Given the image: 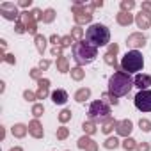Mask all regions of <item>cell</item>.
Listing matches in <instances>:
<instances>
[{"label": "cell", "instance_id": "cell-1", "mask_svg": "<svg viewBox=\"0 0 151 151\" xmlns=\"http://www.w3.org/2000/svg\"><path fill=\"white\" fill-rule=\"evenodd\" d=\"M133 87V78L124 71H116L109 78V93L116 98L126 96Z\"/></svg>", "mask_w": 151, "mask_h": 151}, {"label": "cell", "instance_id": "cell-2", "mask_svg": "<svg viewBox=\"0 0 151 151\" xmlns=\"http://www.w3.org/2000/svg\"><path fill=\"white\" fill-rule=\"evenodd\" d=\"M96 57H98V48L93 46L91 43L78 41V43H75V45H73V59L77 60L78 66L91 64Z\"/></svg>", "mask_w": 151, "mask_h": 151}, {"label": "cell", "instance_id": "cell-3", "mask_svg": "<svg viewBox=\"0 0 151 151\" xmlns=\"http://www.w3.org/2000/svg\"><path fill=\"white\" fill-rule=\"evenodd\" d=\"M86 39H87V43H91L93 46H105V45H109V41H110V32H109V29L105 27V25H101V23H93L87 30H86Z\"/></svg>", "mask_w": 151, "mask_h": 151}, {"label": "cell", "instance_id": "cell-4", "mask_svg": "<svg viewBox=\"0 0 151 151\" xmlns=\"http://www.w3.org/2000/svg\"><path fill=\"white\" fill-rule=\"evenodd\" d=\"M144 66V59H142V53L139 50H132V52H126V55L121 59V71L124 73H137L140 71Z\"/></svg>", "mask_w": 151, "mask_h": 151}, {"label": "cell", "instance_id": "cell-5", "mask_svg": "<svg viewBox=\"0 0 151 151\" xmlns=\"http://www.w3.org/2000/svg\"><path fill=\"white\" fill-rule=\"evenodd\" d=\"M89 117L93 123H103L107 117H110V107L103 101V100H98V101H93L91 107H89Z\"/></svg>", "mask_w": 151, "mask_h": 151}, {"label": "cell", "instance_id": "cell-6", "mask_svg": "<svg viewBox=\"0 0 151 151\" xmlns=\"http://www.w3.org/2000/svg\"><path fill=\"white\" fill-rule=\"evenodd\" d=\"M93 6H86L84 2H75L73 4V18L77 22V25H86V23H91L93 20Z\"/></svg>", "mask_w": 151, "mask_h": 151}, {"label": "cell", "instance_id": "cell-7", "mask_svg": "<svg viewBox=\"0 0 151 151\" xmlns=\"http://www.w3.org/2000/svg\"><path fill=\"white\" fill-rule=\"evenodd\" d=\"M133 103L140 112H151V91H139V94L133 98Z\"/></svg>", "mask_w": 151, "mask_h": 151}, {"label": "cell", "instance_id": "cell-8", "mask_svg": "<svg viewBox=\"0 0 151 151\" xmlns=\"http://www.w3.org/2000/svg\"><path fill=\"white\" fill-rule=\"evenodd\" d=\"M0 14L6 20H14V22H18L20 16H22V13H18V7L13 2H2L0 4Z\"/></svg>", "mask_w": 151, "mask_h": 151}, {"label": "cell", "instance_id": "cell-9", "mask_svg": "<svg viewBox=\"0 0 151 151\" xmlns=\"http://www.w3.org/2000/svg\"><path fill=\"white\" fill-rule=\"evenodd\" d=\"M22 22L25 23L27 32H30V34L37 36V20H36V16L32 14V11H30V13H29V11L22 13Z\"/></svg>", "mask_w": 151, "mask_h": 151}, {"label": "cell", "instance_id": "cell-10", "mask_svg": "<svg viewBox=\"0 0 151 151\" xmlns=\"http://www.w3.org/2000/svg\"><path fill=\"white\" fill-rule=\"evenodd\" d=\"M126 45H128V46H132L133 50L142 48V46L146 45V36H144L142 32H133V34H130V36H128Z\"/></svg>", "mask_w": 151, "mask_h": 151}, {"label": "cell", "instance_id": "cell-11", "mask_svg": "<svg viewBox=\"0 0 151 151\" xmlns=\"http://www.w3.org/2000/svg\"><path fill=\"white\" fill-rule=\"evenodd\" d=\"M117 52H119V46L114 43V45H109V50H107V53L103 55V59H105V62L109 64V66H112L114 69H117L119 66H117V60H116V55H117ZM119 71V69H117Z\"/></svg>", "mask_w": 151, "mask_h": 151}, {"label": "cell", "instance_id": "cell-12", "mask_svg": "<svg viewBox=\"0 0 151 151\" xmlns=\"http://www.w3.org/2000/svg\"><path fill=\"white\" fill-rule=\"evenodd\" d=\"M132 130H133V124H132L130 119L117 121V124H116V132H117V135H121V137H128V135L132 133Z\"/></svg>", "mask_w": 151, "mask_h": 151}, {"label": "cell", "instance_id": "cell-13", "mask_svg": "<svg viewBox=\"0 0 151 151\" xmlns=\"http://www.w3.org/2000/svg\"><path fill=\"white\" fill-rule=\"evenodd\" d=\"M133 86H135L137 89H140V91H146V89L151 86V77H149V75H142V73H139L137 77L133 78Z\"/></svg>", "mask_w": 151, "mask_h": 151}, {"label": "cell", "instance_id": "cell-14", "mask_svg": "<svg viewBox=\"0 0 151 151\" xmlns=\"http://www.w3.org/2000/svg\"><path fill=\"white\" fill-rule=\"evenodd\" d=\"M48 89H50V80H48V78L37 80V91H36L37 100H45V98L48 96Z\"/></svg>", "mask_w": 151, "mask_h": 151}, {"label": "cell", "instance_id": "cell-15", "mask_svg": "<svg viewBox=\"0 0 151 151\" xmlns=\"http://www.w3.org/2000/svg\"><path fill=\"white\" fill-rule=\"evenodd\" d=\"M78 147L86 149V151H98V144L91 137H87V135H84V137L78 139Z\"/></svg>", "mask_w": 151, "mask_h": 151}, {"label": "cell", "instance_id": "cell-16", "mask_svg": "<svg viewBox=\"0 0 151 151\" xmlns=\"http://www.w3.org/2000/svg\"><path fill=\"white\" fill-rule=\"evenodd\" d=\"M135 23H137V27L139 29H149L151 27V14H147V13H139L137 16H135Z\"/></svg>", "mask_w": 151, "mask_h": 151}, {"label": "cell", "instance_id": "cell-17", "mask_svg": "<svg viewBox=\"0 0 151 151\" xmlns=\"http://www.w3.org/2000/svg\"><path fill=\"white\" fill-rule=\"evenodd\" d=\"M29 133H30L32 137H36V139H43L45 132H43V126H41V123H39L37 119L30 121V124H29Z\"/></svg>", "mask_w": 151, "mask_h": 151}, {"label": "cell", "instance_id": "cell-18", "mask_svg": "<svg viewBox=\"0 0 151 151\" xmlns=\"http://www.w3.org/2000/svg\"><path fill=\"white\" fill-rule=\"evenodd\" d=\"M52 101L57 103V105H64V103L68 101V93H66L64 89H57V91H53V93H52Z\"/></svg>", "mask_w": 151, "mask_h": 151}, {"label": "cell", "instance_id": "cell-19", "mask_svg": "<svg viewBox=\"0 0 151 151\" xmlns=\"http://www.w3.org/2000/svg\"><path fill=\"white\" fill-rule=\"evenodd\" d=\"M116 20H117V23H119V25H123V27H128L132 22H135L133 14H130V13H123V11L116 16Z\"/></svg>", "mask_w": 151, "mask_h": 151}, {"label": "cell", "instance_id": "cell-20", "mask_svg": "<svg viewBox=\"0 0 151 151\" xmlns=\"http://www.w3.org/2000/svg\"><path fill=\"white\" fill-rule=\"evenodd\" d=\"M116 124H117V121H116L114 117H107V119L101 123V132H103V133H110V132L116 128Z\"/></svg>", "mask_w": 151, "mask_h": 151}, {"label": "cell", "instance_id": "cell-21", "mask_svg": "<svg viewBox=\"0 0 151 151\" xmlns=\"http://www.w3.org/2000/svg\"><path fill=\"white\" fill-rule=\"evenodd\" d=\"M34 43H36L37 52L43 55V53H45V50H46V37H45V36H41V34H37V36L34 37Z\"/></svg>", "mask_w": 151, "mask_h": 151}, {"label": "cell", "instance_id": "cell-22", "mask_svg": "<svg viewBox=\"0 0 151 151\" xmlns=\"http://www.w3.org/2000/svg\"><path fill=\"white\" fill-rule=\"evenodd\" d=\"M89 96H91V91L87 87H82V89H78L77 93H75V100H77L78 103H84Z\"/></svg>", "mask_w": 151, "mask_h": 151}, {"label": "cell", "instance_id": "cell-23", "mask_svg": "<svg viewBox=\"0 0 151 151\" xmlns=\"http://www.w3.org/2000/svg\"><path fill=\"white\" fill-rule=\"evenodd\" d=\"M27 132H29V126H25V124H14V126H13V135L18 137V139L25 137Z\"/></svg>", "mask_w": 151, "mask_h": 151}, {"label": "cell", "instance_id": "cell-24", "mask_svg": "<svg viewBox=\"0 0 151 151\" xmlns=\"http://www.w3.org/2000/svg\"><path fill=\"white\" fill-rule=\"evenodd\" d=\"M57 69H59L60 73H68V71H69V64H68V59H66L64 55L57 57Z\"/></svg>", "mask_w": 151, "mask_h": 151}, {"label": "cell", "instance_id": "cell-25", "mask_svg": "<svg viewBox=\"0 0 151 151\" xmlns=\"http://www.w3.org/2000/svg\"><path fill=\"white\" fill-rule=\"evenodd\" d=\"M69 36H71L75 41H77V43H78V41H82V37H84V30H82V27H78V25H77V27H73Z\"/></svg>", "mask_w": 151, "mask_h": 151}, {"label": "cell", "instance_id": "cell-26", "mask_svg": "<svg viewBox=\"0 0 151 151\" xmlns=\"http://www.w3.org/2000/svg\"><path fill=\"white\" fill-rule=\"evenodd\" d=\"M84 77H86V71H84L80 66H78V68H73V69H71V78H73V80H82Z\"/></svg>", "mask_w": 151, "mask_h": 151}, {"label": "cell", "instance_id": "cell-27", "mask_svg": "<svg viewBox=\"0 0 151 151\" xmlns=\"http://www.w3.org/2000/svg\"><path fill=\"white\" fill-rule=\"evenodd\" d=\"M55 20V11L53 9H46L43 13V23H52Z\"/></svg>", "mask_w": 151, "mask_h": 151}, {"label": "cell", "instance_id": "cell-28", "mask_svg": "<svg viewBox=\"0 0 151 151\" xmlns=\"http://www.w3.org/2000/svg\"><path fill=\"white\" fill-rule=\"evenodd\" d=\"M123 147H124L126 151H133V149H137V142H135L133 139L126 137V139L123 140Z\"/></svg>", "mask_w": 151, "mask_h": 151}, {"label": "cell", "instance_id": "cell-29", "mask_svg": "<svg viewBox=\"0 0 151 151\" xmlns=\"http://www.w3.org/2000/svg\"><path fill=\"white\" fill-rule=\"evenodd\" d=\"M133 7H135V2H133V0H123V2H121V11H123V13H130Z\"/></svg>", "mask_w": 151, "mask_h": 151}, {"label": "cell", "instance_id": "cell-30", "mask_svg": "<svg viewBox=\"0 0 151 151\" xmlns=\"http://www.w3.org/2000/svg\"><path fill=\"white\" fill-rule=\"evenodd\" d=\"M82 128H84V132H86L87 135H93V133L96 132V124H94L93 121H86V123L82 124Z\"/></svg>", "mask_w": 151, "mask_h": 151}, {"label": "cell", "instance_id": "cell-31", "mask_svg": "<svg viewBox=\"0 0 151 151\" xmlns=\"http://www.w3.org/2000/svg\"><path fill=\"white\" fill-rule=\"evenodd\" d=\"M103 146H105L107 149H116V147L119 146V140H117L116 137H109V139L103 142Z\"/></svg>", "mask_w": 151, "mask_h": 151}, {"label": "cell", "instance_id": "cell-32", "mask_svg": "<svg viewBox=\"0 0 151 151\" xmlns=\"http://www.w3.org/2000/svg\"><path fill=\"white\" fill-rule=\"evenodd\" d=\"M71 119V110H68V109H64L60 114H59V121L60 123H68Z\"/></svg>", "mask_w": 151, "mask_h": 151}, {"label": "cell", "instance_id": "cell-33", "mask_svg": "<svg viewBox=\"0 0 151 151\" xmlns=\"http://www.w3.org/2000/svg\"><path fill=\"white\" fill-rule=\"evenodd\" d=\"M43 112H45V109H43V105H41V103H36V105L32 107V114H34V117H41V116H43Z\"/></svg>", "mask_w": 151, "mask_h": 151}, {"label": "cell", "instance_id": "cell-34", "mask_svg": "<svg viewBox=\"0 0 151 151\" xmlns=\"http://www.w3.org/2000/svg\"><path fill=\"white\" fill-rule=\"evenodd\" d=\"M68 135H69V130H68L66 126H60V128L57 130V139H59V140H64Z\"/></svg>", "mask_w": 151, "mask_h": 151}, {"label": "cell", "instance_id": "cell-35", "mask_svg": "<svg viewBox=\"0 0 151 151\" xmlns=\"http://www.w3.org/2000/svg\"><path fill=\"white\" fill-rule=\"evenodd\" d=\"M139 126H140V130H144V132H151V121H149V119H140V121H139Z\"/></svg>", "mask_w": 151, "mask_h": 151}, {"label": "cell", "instance_id": "cell-36", "mask_svg": "<svg viewBox=\"0 0 151 151\" xmlns=\"http://www.w3.org/2000/svg\"><path fill=\"white\" fill-rule=\"evenodd\" d=\"M14 30H16L18 34H23V32H27V29H25V23H23L22 20H18V22L14 23Z\"/></svg>", "mask_w": 151, "mask_h": 151}, {"label": "cell", "instance_id": "cell-37", "mask_svg": "<svg viewBox=\"0 0 151 151\" xmlns=\"http://www.w3.org/2000/svg\"><path fill=\"white\" fill-rule=\"evenodd\" d=\"M23 98H25L27 101H34V100H37V94L32 93V91H25V93H23Z\"/></svg>", "mask_w": 151, "mask_h": 151}, {"label": "cell", "instance_id": "cell-38", "mask_svg": "<svg viewBox=\"0 0 151 151\" xmlns=\"http://www.w3.org/2000/svg\"><path fill=\"white\" fill-rule=\"evenodd\" d=\"M101 98H103V100H107V101H109V103H112V105H117V98H116V96H112L110 93H105Z\"/></svg>", "mask_w": 151, "mask_h": 151}, {"label": "cell", "instance_id": "cell-39", "mask_svg": "<svg viewBox=\"0 0 151 151\" xmlns=\"http://www.w3.org/2000/svg\"><path fill=\"white\" fill-rule=\"evenodd\" d=\"M73 41H75V39H73L71 36H64V37H62V41H60V46H62V48H66V46H69Z\"/></svg>", "mask_w": 151, "mask_h": 151}, {"label": "cell", "instance_id": "cell-40", "mask_svg": "<svg viewBox=\"0 0 151 151\" xmlns=\"http://www.w3.org/2000/svg\"><path fill=\"white\" fill-rule=\"evenodd\" d=\"M30 77H32L34 80H41V69H39V68H34V69L30 71Z\"/></svg>", "mask_w": 151, "mask_h": 151}, {"label": "cell", "instance_id": "cell-41", "mask_svg": "<svg viewBox=\"0 0 151 151\" xmlns=\"http://www.w3.org/2000/svg\"><path fill=\"white\" fill-rule=\"evenodd\" d=\"M137 151H149V144H147V142H140V144H137Z\"/></svg>", "mask_w": 151, "mask_h": 151}, {"label": "cell", "instance_id": "cell-42", "mask_svg": "<svg viewBox=\"0 0 151 151\" xmlns=\"http://www.w3.org/2000/svg\"><path fill=\"white\" fill-rule=\"evenodd\" d=\"M142 13L151 14V2H142Z\"/></svg>", "mask_w": 151, "mask_h": 151}, {"label": "cell", "instance_id": "cell-43", "mask_svg": "<svg viewBox=\"0 0 151 151\" xmlns=\"http://www.w3.org/2000/svg\"><path fill=\"white\" fill-rule=\"evenodd\" d=\"M50 41H52L55 46H60V41H62V37H59V36H55V34H53V36L50 37Z\"/></svg>", "mask_w": 151, "mask_h": 151}, {"label": "cell", "instance_id": "cell-44", "mask_svg": "<svg viewBox=\"0 0 151 151\" xmlns=\"http://www.w3.org/2000/svg\"><path fill=\"white\" fill-rule=\"evenodd\" d=\"M52 55L60 57V55H62V46H53V48H52Z\"/></svg>", "mask_w": 151, "mask_h": 151}, {"label": "cell", "instance_id": "cell-45", "mask_svg": "<svg viewBox=\"0 0 151 151\" xmlns=\"http://www.w3.org/2000/svg\"><path fill=\"white\" fill-rule=\"evenodd\" d=\"M18 6H20V7H30V6H32V0H20Z\"/></svg>", "mask_w": 151, "mask_h": 151}, {"label": "cell", "instance_id": "cell-46", "mask_svg": "<svg viewBox=\"0 0 151 151\" xmlns=\"http://www.w3.org/2000/svg\"><path fill=\"white\" fill-rule=\"evenodd\" d=\"M32 14L36 16V20H37V22H43V13H41L39 9H34V11H32Z\"/></svg>", "mask_w": 151, "mask_h": 151}, {"label": "cell", "instance_id": "cell-47", "mask_svg": "<svg viewBox=\"0 0 151 151\" xmlns=\"http://www.w3.org/2000/svg\"><path fill=\"white\" fill-rule=\"evenodd\" d=\"M2 60H6V62H9V64H14V62H16L14 55H11V53H9V55H4V59H2Z\"/></svg>", "mask_w": 151, "mask_h": 151}, {"label": "cell", "instance_id": "cell-48", "mask_svg": "<svg viewBox=\"0 0 151 151\" xmlns=\"http://www.w3.org/2000/svg\"><path fill=\"white\" fill-rule=\"evenodd\" d=\"M48 66H50V60H41V62H39V68H41V69H46Z\"/></svg>", "mask_w": 151, "mask_h": 151}, {"label": "cell", "instance_id": "cell-49", "mask_svg": "<svg viewBox=\"0 0 151 151\" xmlns=\"http://www.w3.org/2000/svg\"><path fill=\"white\" fill-rule=\"evenodd\" d=\"M91 6H93V7L96 9V7H101V6H103V2H101V0H96V2H93Z\"/></svg>", "mask_w": 151, "mask_h": 151}, {"label": "cell", "instance_id": "cell-50", "mask_svg": "<svg viewBox=\"0 0 151 151\" xmlns=\"http://www.w3.org/2000/svg\"><path fill=\"white\" fill-rule=\"evenodd\" d=\"M9 151H23V149H22V147H18V146H16V147H11V149H9Z\"/></svg>", "mask_w": 151, "mask_h": 151}]
</instances>
